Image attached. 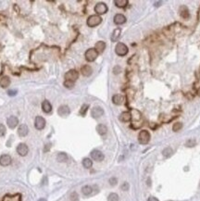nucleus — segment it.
<instances>
[{"mask_svg": "<svg viewBox=\"0 0 200 201\" xmlns=\"http://www.w3.org/2000/svg\"><path fill=\"white\" fill-rule=\"evenodd\" d=\"M64 86H65V87L69 88V89H71V88H72L73 86H74V83L69 82V81H65V82H64Z\"/></svg>", "mask_w": 200, "mask_h": 201, "instance_id": "obj_35", "label": "nucleus"}, {"mask_svg": "<svg viewBox=\"0 0 200 201\" xmlns=\"http://www.w3.org/2000/svg\"><path fill=\"white\" fill-rule=\"evenodd\" d=\"M102 21V19L99 15H92L87 19V25L89 27H95L99 25Z\"/></svg>", "mask_w": 200, "mask_h": 201, "instance_id": "obj_1", "label": "nucleus"}, {"mask_svg": "<svg viewBox=\"0 0 200 201\" xmlns=\"http://www.w3.org/2000/svg\"><path fill=\"white\" fill-rule=\"evenodd\" d=\"M95 11L97 15L105 14L107 11V7L105 3H97L95 7Z\"/></svg>", "mask_w": 200, "mask_h": 201, "instance_id": "obj_6", "label": "nucleus"}, {"mask_svg": "<svg viewBox=\"0 0 200 201\" xmlns=\"http://www.w3.org/2000/svg\"><path fill=\"white\" fill-rule=\"evenodd\" d=\"M79 77V73L76 70H71L65 74V81H69V82L74 83Z\"/></svg>", "mask_w": 200, "mask_h": 201, "instance_id": "obj_4", "label": "nucleus"}, {"mask_svg": "<svg viewBox=\"0 0 200 201\" xmlns=\"http://www.w3.org/2000/svg\"><path fill=\"white\" fill-rule=\"evenodd\" d=\"M114 4L118 8H124L128 5V0H115Z\"/></svg>", "mask_w": 200, "mask_h": 201, "instance_id": "obj_26", "label": "nucleus"}, {"mask_svg": "<svg viewBox=\"0 0 200 201\" xmlns=\"http://www.w3.org/2000/svg\"><path fill=\"white\" fill-rule=\"evenodd\" d=\"M197 96H200V87L197 89Z\"/></svg>", "mask_w": 200, "mask_h": 201, "instance_id": "obj_42", "label": "nucleus"}, {"mask_svg": "<svg viewBox=\"0 0 200 201\" xmlns=\"http://www.w3.org/2000/svg\"><path fill=\"white\" fill-rule=\"evenodd\" d=\"M115 52L118 56L123 57L128 53V47L126 45H124L123 43H118L115 47Z\"/></svg>", "mask_w": 200, "mask_h": 201, "instance_id": "obj_3", "label": "nucleus"}, {"mask_svg": "<svg viewBox=\"0 0 200 201\" xmlns=\"http://www.w3.org/2000/svg\"><path fill=\"white\" fill-rule=\"evenodd\" d=\"M57 160L58 162H65L68 160V156L66 153H63V152H61V153H58V156H57Z\"/></svg>", "mask_w": 200, "mask_h": 201, "instance_id": "obj_25", "label": "nucleus"}, {"mask_svg": "<svg viewBox=\"0 0 200 201\" xmlns=\"http://www.w3.org/2000/svg\"><path fill=\"white\" fill-rule=\"evenodd\" d=\"M71 200L72 201H79V195L76 192H72L71 194Z\"/></svg>", "mask_w": 200, "mask_h": 201, "instance_id": "obj_34", "label": "nucleus"}, {"mask_svg": "<svg viewBox=\"0 0 200 201\" xmlns=\"http://www.w3.org/2000/svg\"><path fill=\"white\" fill-rule=\"evenodd\" d=\"M34 126L37 130H43L46 126V119L41 116H37L34 121Z\"/></svg>", "mask_w": 200, "mask_h": 201, "instance_id": "obj_7", "label": "nucleus"}, {"mask_svg": "<svg viewBox=\"0 0 200 201\" xmlns=\"http://www.w3.org/2000/svg\"><path fill=\"white\" fill-rule=\"evenodd\" d=\"M114 22H115V24H118V25L125 23L126 22L125 16L122 15V14H116L114 16Z\"/></svg>", "mask_w": 200, "mask_h": 201, "instance_id": "obj_15", "label": "nucleus"}, {"mask_svg": "<svg viewBox=\"0 0 200 201\" xmlns=\"http://www.w3.org/2000/svg\"><path fill=\"white\" fill-rule=\"evenodd\" d=\"M130 186H129V183H122V186H121V190H123V191H127V190L129 189Z\"/></svg>", "mask_w": 200, "mask_h": 201, "instance_id": "obj_38", "label": "nucleus"}, {"mask_svg": "<svg viewBox=\"0 0 200 201\" xmlns=\"http://www.w3.org/2000/svg\"><path fill=\"white\" fill-rule=\"evenodd\" d=\"M106 48V44L103 41H98L95 46V49L97 51V53H103Z\"/></svg>", "mask_w": 200, "mask_h": 201, "instance_id": "obj_19", "label": "nucleus"}, {"mask_svg": "<svg viewBox=\"0 0 200 201\" xmlns=\"http://www.w3.org/2000/svg\"><path fill=\"white\" fill-rule=\"evenodd\" d=\"M17 152H18V154L21 157H25L27 154H28V152H29V148H28V146H27L25 144L23 143H21L18 146H17Z\"/></svg>", "mask_w": 200, "mask_h": 201, "instance_id": "obj_9", "label": "nucleus"}, {"mask_svg": "<svg viewBox=\"0 0 200 201\" xmlns=\"http://www.w3.org/2000/svg\"><path fill=\"white\" fill-rule=\"evenodd\" d=\"M10 84V79L8 77V76H4L1 79H0V86L2 88H7L8 87Z\"/></svg>", "mask_w": 200, "mask_h": 201, "instance_id": "obj_20", "label": "nucleus"}, {"mask_svg": "<svg viewBox=\"0 0 200 201\" xmlns=\"http://www.w3.org/2000/svg\"><path fill=\"white\" fill-rule=\"evenodd\" d=\"M96 132L98 133L100 135H104L107 132V127L105 125V124H98V125L96 126Z\"/></svg>", "mask_w": 200, "mask_h": 201, "instance_id": "obj_24", "label": "nucleus"}, {"mask_svg": "<svg viewBox=\"0 0 200 201\" xmlns=\"http://www.w3.org/2000/svg\"><path fill=\"white\" fill-rule=\"evenodd\" d=\"M147 201H159V199L158 198H156V197H149L148 198V200Z\"/></svg>", "mask_w": 200, "mask_h": 201, "instance_id": "obj_41", "label": "nucleus"}, {"mask_svg": "<svg viewBox=\"0 0 200 201\" xmlns=\"http://www.w3.org/2000/svg\"><path fill=\"white\" fill-rule=\"evenodd\" d=\"M117 183H118V179L116 177H111L109 179V183L111 184V186H116Z\"/></svg>", "mask_w": 200, "mask_h": 201, "instance_id": "obj_37", "label": "nucleus"}, {"mask_svg": "<svg viewBox=\"0 0 200 201\" xmlns=\"http://www.w3.org/2000/svg\"><path fill=\"white\" fill-rule=\"evenodd\" d=\"M83 165L84 168H86V169H90L92 165H93V161L90 159H88V157H85V159L83 160Z\"/></svg>", "mask_w": 200, "mask_h": 201, "instance_id": "obj_27", "label": "nucleus"}, {"mask_svg": "<svg viewBox=\"0 0 200 201\" xmlns=\"http://www.w3.org/2000/svg\"><path fill=\"white\" fill-rule=\"evenodd\" d=\"M121 30L120 28H117V29H115L114 31H113L112 34H111V41L112 42H117L118 39L121 36Z\"/></svg>", "mask_w": 200, "mask_h": 201, "instance_id": "obj_23", "label": "nucleus"}, {"mask_svg": "<svg viewBox=\"0 0 200 201\" xmlns=\"http://www.w3.org/2000/svg\"><path fill=\"white\" fill-rule=\"evenodd\" d=\"M88 110V105H83L82 106V108H81V110H80V114L81 115H83V116H84L85 114H86V111Z\"/></svg>", "mask_w": 200, "mask_h": 201, "instance_id": "obj_33", "label": "nucleus"}, {"mask_svg": "<svg viewBox=\"0 0 200 201\" xmlns=\"http://www.w3.org/2000/svg\"><path fill=\"white\" fill-rule=\"evenodd\" d=\"M113 72H114V74H119L121 72V68L119 67V66H116L114 68V70H113Z\"/></svg>", "mask_w": 200, "mask_h": 201, "instance_id": "obj_39", "label": "nucleus"}, {"mask_svg": "<svg viewBox=\"0 0 200 201\" xmlns=\"http://www.w3.org/2000/svg\"><path fill=\"white\" fill-rule=\"evenodd\" d=\"M97 56H98V53H97V51L95 48H90V49H88L85 52V58H86V60L89 62L95 61Z\"/></svg>", "mask_w": 200, "mask_h": 201, "instance_id": "obj_5", "label": "nucleus"}, {"mask_svg": "<svg viewBox=\"0 0 200 201\" xmlns=\"http://www.w3.org/2000/svg\"><path fill=\"white\" fill-rule=\"evenodd\" d=\"M7 123H8V126L10 129H14V128L17 127L18 123H19L18 118L15 117V116H10V117L8 118Z\"/></svg>", "mask_w": 200, "mask_h": 201, "instance_id": "obj_12", "label": "nucleus"}, {"mask_svg": "<svg viewBox=\"0 0 200 201\" xmlns=\"http://www.w3.org/2000/svg\"><path fill=\"white\" fill-rule=\"evenodd\" d=\"M82 192L84 195H91L92 192H93V189H92V187L90 186H84L82 188Z\"/></svg>", "mask_w": 200, "mask_h": 201, "instance_id": "obj_28", "label": "nucleus"}, {"mask_svg": "<svg viewBox=\"0 0 200 201\" xmlns=\"http://www.w3.org/2000/svg\"><path fill=\"white\" fill-rule=\"evenodd\" d=\"M11 157H10L9 155H7V154H4L2 155L1 157H0V165L1 166H8L10 163H11Z\"/></svg>", "mask_w": 200, "mask_h": 201, "instance_id": "obj_11", "label": "nucleus"}, {"mask_svg": "<svg viewBox=\"0 0 200 201\" xmlns=\"http://www.w3.org/2000/svg\"><path fill=\"white\" fill-rule=\"evenodd\" d=\"M42 110H43V111L46 112V113L51 112L52 111V105L50 104V102L47 101V100L43 101V103H42Z\"/></svg>", "mask_w": 200, "mask_h": 201, "instance_id": "obj_17", "label": "nucleus"}, {"mask_svg": "<svg viewBox=\"0 0 200 201\" xmlns=\"http://www.w3.org/2000/svg\"><path fill=\"white\" fill-rule=\"evenodd\" d=\"M38 201H46V198H40Z\"/></svg>", "mask_w": 200, "mask_h": 201, "instance_id": "obj_43", "label": "nucleus"}, {"mask_svg": "<svg viewBox=\"0 0 200 201\" xmlns=\"http://www.w3.org/2000/svg\"><path fill=\"white\" fill-rule=\"evenodd\" d=\"M5 134H6V127L3 124H0V137L4 136Z\"/></svg>", "mask_w": 200, "mask_h": 201, "instance_id": "obj_36", "label": "nucleus"}, {"mask_svg": "<svg viewBox=\"0 0 200 201\" xmlns=\"http://www.w3.org/2000/svg\"><path fill=\"white\" fill-rule=\"evenodd\" d=\"M69 112H71V110H69V108L66 105H63V106H60L58 108V115L59 116H61V117H67Z\"/></svg>", "mask_w": 200, "mask_h": 201, "instance_id": "obj_13", "label": "nucleus"}, {"mask_svg": "<svg viewBox=\"0 0 200 201\" xmlns=\"http://www.w3.org/2000/svg\"><path fill=\"white\" fill-rule=\"evenodd\" d=\"M81 72H82V74L84 76L88 77V76H90L92 74V72H93V70H92V68L89 66V65H84V66H83L82 69H81Z\"/></svg>", "mask_w": 200, "mask_h": 201, "instance_id": "obj_18", "label": "nucleus"}, {"mask_svg": "<svg viewBox=\"0 0 200 201\" xmlns=\"http://www.w3.org/2000/svg\"><path fill=\"white\" fill-rule=\"evenodd\" d=\"M150 140V134L145 131V130H143L139 133L138 134V141L140 144L142 145H147Z\"/></svg>", "mask_w": 200, "mask_h": 201, "instance_id": "obj_2", "label": "nucleus"}, {"mask_svg": "<svg viewBox=\"0 0 200 201\" xmlns=\"http://www.w3.org/2000/svg\"><path fill=\"white\" fill-rule=\"evenodd\" d=\"M107 201H119V195L116 193H111L107 197Z\"/></svg>", "mask_w": 200, "mask_h": 201, "instance_id": "obj_30", "label": "nucleus"}, {"mask_svg": "<svg viewBox=\"0 0 200 201\" xmlns=\"http://www.w3.org/2000/svg\"><path fill=\"white\" fill-rule=\"evenodd\" d=\"M172 153H173V151H172V149L171 148H164L163 151H162V154H163V156L165 157H170L172 155Z\"/></svg>", "mask_w": 200, "mask_h": 201, "instance_id": "obj_29", "label": "nucleus"}, {"mask_svg": "<svg viewBox=\"0 0 200 201\" xmlns=\"http://www.w3.org/2000/svg\"><path fill=\"white\" fill-rule=\"evenodd\" d=\"M8 94L10 96H16V94H17V91H16V90H9L8 92Z\"/></svg>", "mask_w": 200, "mask_h": 201, "instance_id": "obj_40", "label": "nucleus"}, {"mask_svg": "<svg viewBox=\"0 0 200 201\" xmlns=\"http://www.w3.org/2000/svg\"><path fill=\"white\" fill-rule=\"evenodd\" d=\"M103 114H104V110L101 107H95V108H93V110H92V111H91L92 117L95 118V119L100 118Z\"/></svg>", "mask_w": 200, "mask_h": 201, "instance_id": "obj_10", "label": "nucleus"}, {"mask_svg": "<svg viewBox=\"0 0 200 201\" xmlns=\"http://www.w3.org/2000/svg\"><path fill=\"white\" fill-rule=\"evenodd\" d=\"M91 157L95 161H102L104 160L105 156L101 151L97 150V149H95V150H93L91 152Z\"/></svg>", "mask_w": 200, "mask_h": 201, "instance_id": "obj_8", "label": "nucleus"}, {"mask_svg": "<svg viewBox=\"0 0 200 201\" xmlns=\"http://www.w3.org/2000/svg\"><path fill=\"white\" fill-rule=\"evenodd\" d=\"M180 15L181 17L183 19H188L190 17V13H189V10L185 6H182L180 8Z\"/></svg>", "mask_w": 200, "mask_h": 201, "instance_id": "obj_22", "label": "nucleus"}, {"mask_svg": "<svg viewBox=\"0 0 200 201\" xmlns=\"http://www.w3.org/2000/svg\"><path fill=\"white\" fill-rule=\"evenodd\" d=\"M29 134V128L26 124H21L18 129V134L20 137H24Z\"/></svg>", "mask_w": 200, "mask_h": 201, "instance_id": "obj_14", "label": "nucleus"}, {"mask_svg": "<svg viewBox=\"0 0 200 201\" xmlns=\"http://www.w3.org/2000/svg\"><path fill=\"white\" fill-rule=\"evenodd\" d=\"M196 140H194V139H189L187 142L185 143V145L188 146V148H193V146L196 145Z\"/></svg>", "mask_w": 200, "mask_h": 201, "instance_id": "obj_32", "label": "nucleus"}, {"mask_svg": "<svg viewBox=\"0 0 200 201\" xmlns=\"http://www.w3.org/2000/svg\"><path fill=\"white\" fill-rule=\"evenodd\" d=\"M131 119H132V114L128 111L122 112L120 115V121L122 122H128L131 121Z\"/></svg>", "mask_w": 200, "mask_h": 201, "instance_id": "obj_16", "label": "nucleus"}, {"mask_svg": "<svg viewBox=\"0 0 200 201\" xmlns=\"http://www.w3.org/2000/svg\"><path fill=\"white\" fill-rule=\"evenodd\" d=\"M124 101V97L121 95H114L112 97V102L115 105H121Z\"/></svg>", "mask_w": 200, "mask_h": 201, "instance_id": "obj_21", "label": "nucleus"}, {"mask_svg": "<svg viewBox=\"0 0 200 201\" xmlns=\"http://www.w3.org/2000/svg\"><path fill=\"white\" fill-rule=\"evenodd\" d=\"M182 128V122H176V123L173 124V126H172V130H173V132L180 131Z\"/></svg>", "mask_w": 200, "mask_h": 201, "instance_id": "obj_31", "label": "nucleus"}]
</instances>
